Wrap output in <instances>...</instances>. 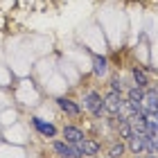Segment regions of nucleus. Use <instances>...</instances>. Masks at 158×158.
Instances as JSON below:
<instances>
[{
    "label": "nucleus",
    "instance_id": "1",
    "mask_svg": "<svg viewBox=\"0 0 158 158\" xmlns=\"http://www.w3.org/2000/svg\"><path fill=\"white\" fill-rule=\"evenodd\" d=\"M84 109L88 111L95 120L106 115V111H104V95H102V93H97V90L84 93Z\"/></svg>",
    "mask_w": 158,
    "mask_h": 158
},
{
    "label": "nucleus",
    "instance_id": "2",
    "mask_svg": "<svg viewBox=\"0 0 158 158\" xmlns=\"http://www.w3.org/2000/svg\"><path fill=\"white\" fill-rule=\"evenodd\" d=\"M122 106H124V95L115 90H109L104 95V111L106 115H115V113H122Z\"/></svg>",
    "mask_w": 158,
    "mask_h": 158
},
{
    "label": "nucleus",
    "instance_id": "3",
    "mask_svg": "<svg viewBox=\"0 0 158 158\" xmlns=\"http://www.w3.org/2000/svg\"><path fill=\"white\" fill-rule=\"evenodd\" d=\"M145 133H135L133 131V135L127 140V152H131L133 156L135 154H145L147 152V138H145Z\"/></svg>",
    "mask_w": 158,
    "mask_h": 158
},
{
    "label": "nucleus",
    "instance_id": "4",
    "mask_svg": "<svg viewBox=\"0 0 158 158\" xmlns=\"http://www.w3.org/2000/svg\"><path fill=\"white\" fill-rule=\"evenodd\" d=\"M56 106H59L66 115H70V118L81 115V104L75 102V99H70V97H56Z\"/></svg>",
    "mask_w": 158,
    "mask_h": 158
},
{
    "label": "nucleus",
    "instance_id": "5",
    "mask_svg": "<svg viewBox=\"0 0 158 158\" xmlns=\"http://www.w3.org/2000/svg\"><path fill=\"white\" fill-rule=\"evenodd\" d=\"M61 133H63V140L70 142V145H79V142L86 138L84 129H79L77 124H66V127L61 129Z\"/></svg>",
    "mask_w": 158,
    "mask_h": 158
},
{
    "label": "nucleus",
    "instance_id": "6",
    "mask_svg": "<svg viewBox=\"0 0 158 158\" xmlns=\"http://www.w3.org/2000/svg\"><path fill=\"white\" fill-rule=\"evenodd\" d=\"M32 127L36 129L43 138H56V133H59L52 122H45L43 118H32Z\"/></svg>",
    "mask_w": 158,
    "mask_h": 158
},
{
    "label": "nucleus",
    "instance_id": "7",
    "mask_svg": "<svg viewBox=\"0 0 158 158\" xmlns=\"http://www.w3.org/2000/svg\"><path fill=\"white\" fill-rule=\"evenodd\" d=\"M147 113L145 111H135V113H131V115H127V122L131 124V129L135 133H145L147 131Z\"/></svg>",
    "mask_w": 158,
    "mask_h": 158
},
{
    "label": "nucleus",
    "instance_id": "8",
    "mask_svg": "<svg viewBox=\"0 0 158 158\" xmlns=\"http://www.w3.org/2000/svg\"><path fill=\"white\" fill-rule=\"evenodd\" d=\"M142 111L145 113H158V93H156V88H145Z\"/></svg>",
    "mask_w": 158,
    "mask_h": 158
},
{
    "label": "nucleus",
    "instance_id": "9",
    "mask_svg": "<svg viewBox=\"0 0 158 158\" xmlns=\"http://www.w3.org/2000/svg\"><path fill=\"white\" fill-rule=\"evenodd\" d=\"M79 147H81V152H84V158H95L99 154V149H102V145H99L95 138H88V135L79 142Z\"/></svg>",
    "mask_w": 158,
    "mask_h": 158
},
{
    "label": "nucleus",
    "instance_id": "10",
    "mask_svg": "<svg viewBox=\"0 0 158 158\" xmlns=\"http://www.w3.org/2000/svg\"><path fill=\"white\" fill-rule=\"evenodd\" d=\"M52 152L59 158H73V145L66 140H52Z\"/></svg>",
    "mask_w": 158,
    "mask_h": 158
},
{
    "label": "nucleus",
    "instance_id": "11",
    "mask_svg": "<svg viewBox=\"0 0 158 158\" xmlns=\"http://www.w3.org/2000/svg\"><path fill=\"white\" fill-rule=\"evenodd\" d=\"M109 73V59L104 54H95L93 56V75L95 77H104Z\"/></svg>",
    "mask_w": 158,
    "mask_h": 158
},
{
    "label": "nucleus",
    "instance_id": "12",
    "mask_svg": "<svg viewBox=\"0 0 158 158\" xmlns=\"http://www.w3.org/2000/svg\"><path fill=\"white\" fill-rule=\"evenodd\" d=\"M131 77H133V86H140V88H149V75H147V70H145V68L133 66Z\"/></svg>",
    "mask_w": 158,
    "mask_h": 158
},
{
    "label": "nucleus",
    "instance_id": "13",
    "mask_svg": "<svg viewBox=\"0 0 158 158\" xmlns=\"http://www.w3.org/2000/svg\"><path fill=\"white\" fill-rule=\"evenodd\" d=\"M142 97H145V88H140V86H131V88L124 90V99H127V102L142 104Z\"/></svg>",
    "mask_w": 158,
    "mask_h": 158
},
{
    "label": "nucleus",
    "instance_id": "14",
    "mask_svg": "<svg viewBox=\"0 0 158 158\" xmlns=\"http://www.w3.org/2000/svg\"><path fill=\"white\" fill-rule=\"evenodd\" d=\"M124 154H127V142L124 140H115L113 145L109 147V152H106V156L109 158H124Z\"/></svg>",
    "mask_w": 158,
    "mask_h": 158
},
{
    "label": "nucleus",
    "instance_id": "15",
    "mask_svg": "<svg viewBox=\"0 0 158 158\" xmlns=\"http://www.w3.org/2000/svg\"><path fill=\"white\" fill-rule=\"evenodd\" d=\"M115 131H118V138H120V140H124V142L133 135V129H131V124H129L127 120H124V122H120V124L115 127Z\"/></svg>",
    "mask_w": 158,
    "mask_h": 158
},
{
    "label": "nucleus",
    "instance_id": "16",
    "mask_svg": "<svg viewBox=\"0 0 158 158\" xmlns=\"http://www.w3.org/2000/svg\"><path fill=\"white\" fill-rule=\"evenodd\" d=\"M147 131L158 133V113H147Z\"/></svg>",
    "mask_w": 158,
    "mask_h": 158
},
{
    "label": "nucleus",
    "instance_id": "17",
    "mask_svg": "<svg viewBox=\"0 0 158 158\" xmlns=\"http://www.w3.org/2000/svg\"><path fill=\"white\" fill-rule=\"evenodd\" d=\"M111 90H115V93H122V95H124V84H122V79H118V77H113L111 79Z\"/></svg>",
    "mask_w": 158,
    "mask_h": 158
},
{
    "label": "nucleus",
    "instance_id": "18",
    "mask_svg": "<svg viewBox=\"0 0 158 158\" xmlns=\"http://www.w3.org/2000/svg\"><path fill=\"white\" fill-rule=\"evenodd\" d=\"M152 154H158V133H156V138L152 142Z\"/></svg>",
    "mask_w": 158,
    "mask_h": 158
},
{
    "label": "nucleus",
    "instance_id": "19",
    "mask_svg": "<svg viewBox=\"0 0 158 158\" xmlns=\"http://www.w3.org/2000/svg\"><path fill=\"white\" fill-rule=\"evenodd\" d=\"M145 158H158V156H156V154H147Z\"/></svg>",
    "mask_w": 158,
    "mask_h": 158
},
{
    "label": "nucleus",
    "instance_id": "20",
    "mask_svg": "<svg viewBox=\"0 0 158 158\" xmlns=\"http://www.w3.org/2000/svg\"><path fill=\"white\" fill-rule=\"evenodd\" d=\"M133 158H145V156H142V154H135V156H133Z\"/></svg>",
    "mask_w": 158,
    "mask_h": 158
},
{
    "label": "nucleus",
    "instance_id": "21",
    "mask_svg": "<svg viewBox=\"0 0 158 158\" xmlns=\"http://www.w3.org/2000/svg\"><path fill=\"white\" fill-rule=\"evenodd\" d=\"M95 158H97V156H95ZM106 158H109V156H106Z\"/></svg>",
    "mask_w": 158,
    "mask_h": 158
},
{
    "label": "nucleus",
    "instance_id": "22",
    "mask_svg": "<svg viewBox=\"0 0 158 158\" xmlns=\"http://www.w3.org/2000/svg\"><path fill=\"white\" fill-rule=\"evenodd\" d=\"M156 93H158V88H156Z\"/></svg>",
    "mask_w": 158,
    "mask_h": 158
}]
</instances>
